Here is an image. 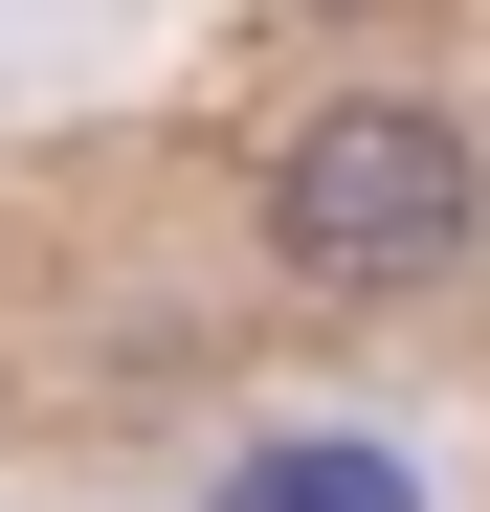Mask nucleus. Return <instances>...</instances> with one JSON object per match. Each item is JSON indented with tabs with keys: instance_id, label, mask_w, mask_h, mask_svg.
Here are the masks:
<instances>
[{
	"instance_id": "f257e3e1",
	"label": "nucleus",
	"mask_w": 490,
	"mask_h": 512,
	"mask_svg": "<svg viewBox=\"0 0 490 512\" xmlns=\"http://www.w3.org/2000/svg\"><path fill=\"white\" fill-rule=\"evenodd\" d=\"M268 268L312 312H424L490 268V134L446 90H312L268 134Z\"/></svg>"
},
{
	"instance_id": "f03ea898",
	"label": "nucleus",
	"mask_w": 490,
	"mask_h": 512,
	"mask_svg": "<svg viewBox=\"0 0 490 512\" xmlns=\"http://www.w3.org/2000/svg\"><path fill=\"white\" fill-rule=\"evenodd\" d=\"M179 512H468L446 468V423H379V401H268V423H223L201 490Z\"/></svg>"
}]
</instances>
